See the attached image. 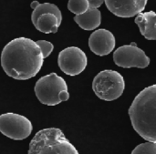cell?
<instances>
[{"label": "cell", "mask_w": 156, "mask_h": 154, "mask_svg": "<svg viewBox=\"0 0 156 154\" xmlns=\"http://www.w3.org/2000/svg\"><path fill=\"white\" fill-rule=\"evenodd\" d=\"M44 57L37 42L17 37L8 42L1 53V66L5 73L17 80L34 78L41 69Z\"/></svg>", "instance_id": "obj_1"}, {"label": "cell", "mask_w": 156, "mask_h": 154, "mask_svg": "<svg viewBox=\"0 0 156 154\" xmlns=\"http://www.w3.org/2000/svg\"><path fill=\"white\" fill-rule=\"evenodd\" d=\"M129 116L134 131L144 140L156 143V84L145 88L135 97Z\"/></svg>", "instance_id": "obj_2"}, {"label": "cell", "mask_w": 156, "mask_h": 154, "mask_svg": "<svg viewBox=\"0 0 156 154\" xmlns=\"http://www.w3.org/2000/svg\"><path fill=\"white\" fill-rule=\"evenodd\" d=\"M27 154H79L61 130L48 128L36 133L29 143Z\"/></svg>", "instance_id": "obj_3"}, {"label": "cell", "mask_w": 156, "mask_h": 154, "mask_svg": "<svg viewBox=\"0 0 156 154\" xmlns=\"http://www.w3.org/2000/svg\"><path fill=\"white\" fill-rule=\"evenodd\" d=\"M34 91L39 102L47 106H56L69 99L65 79L56 73L41 77L36 82Z\"/></svg>", "instance_id": "obj_4"}, {"label": "cell", "mask_w": 156, "mask_h": 154, "mask_svg": "<svg viewBox=\"0 0 156 154\" xmlns=\"http://www.w3.org/2000/svg\"><path fill=\"white\" fill-rule=\"evenodd\" d=\"M125 89L123 77L115 70L105 69L98 73L92 81V89L95 95L105 101L119 99Z\"/></svg>", "instance_id": "obj_5"}, {"label": "cell", "mask_w": 156, "mask_h": 154, "mask_svg": "<svg viewBox=\"0 0 156 154\" xmlns=\"http://www.w3.org/2000/svg\"><path fill=\"white\" fill-rule=\"evenodd\" d=\"M33 12L31 20L38 31L50 34L57 33L62 21V14L59 8L51 3L39 4L37 1L31 3Z\"/></svg>", "instance_id": "obj_6"}, {"label": "cell", "mask_w": 156, "mask_h": 154, "mask_svg": "<svg viewBox=\"0 0 156 154\" xmlns=\"http://www.w3.org/2000/svg\"><path fill=\"white\" fill-rule=\"evenodd\" d=\"M31 121L20 114L7 112L0 115V132L9 139L22 141L32 132Z\"/></svg>", "instance_id": "obj_7"}, {"label": "cell", "mask_w": 156, "mask_h": 154, "mask_svg": "<svg viewBox=\"0 0 156 154\" xmlns=\"http://www.w3.org/2000/svg\"><path fill=\"white\" fill-rule=\"evenodd\" d=\"M113 60L118 67L124 68H145L150 64L149 57L134 42L117 48L113 53Z\"/></svg>", "instance_id": "obj_8"}, {"label": "cell", "mask_w": 156, "mask_h": 154, "mask_svg": "<svg viewBox=\"0 0 156 154\" xmlns=\"http://www.w3.org/2000/svg\"><path fill=\"white\" fill-rule=\"evenodd\" d=\"M58 64L62 72L73 77L83 72L87 67L88 58L85 52L80 47H69L59 52Z\"/></svg>", "instance_id": "obj_9"}, {"label": "cell", "mask_w": 156, "mask_h": 154, "mask_svg": "<svg viewBox=\"0 0 156 154\" xmlns=\"http://www.w3.org/2000/svg\"><path fill=\"white\" fill-rule=\"evenodd\" d=\"M148 0H104L107 8L113 15L130 18L141 14L146 7Z\"/></svg>", "instance_id": "obj_10"}, {"label": "cell", "mask_w": 156, "mask_h": 154, "mask_svg": "<svg viewBox=\"0 0 156 154\" xmlns=\"http://www.w3.org/2000/svg\"><path fill=\"white\" fill-rule=\"evenodd\" d=\"M116 40L114 35L107 29H98L89 37V47L97 56L103 57L112 52L115 48Z\"/></svg>", "instance_id": "obj_11"}, {"label": "cell", "mask_w": 156, "mask_h": 154, "mask_svg": "<svg viewBox=\"0 0 156 154\" xmlns=\"http://www.w3.org/2000/svg\"><path fill=\"white\" fill-rule=\"evenodd\" d=\"M141 34L148 40H156V13L151 10L141 13L135 17Z\"/></svg>", "instance_id": "obj_12"}, {"label": "cell", "mask_w": 156, "mask_h": 154, "mask_svg": "<svg viewBox=\"0 0 156 154\" xmlns=\"http://www.w3.org/2000/svg\"><path fill=\"white\" fill-rule=\"evenodd\" d=\"M74 21L84 30H94L101 23V14L98 8L90 7L86 13L75 16Z\"/></svg>", "instance_id": "obj_13"}, {"label": "cell", "mask_w": 156, "mask_h": 154, "mask_svg": "<svg viewBox=\"0 0 156 154\" xmlns=\"http://www.w3.org/2000/svg\"><path fill=\"white\" fill-rule=\"evenodd\" d=\"M68 8L71 13L80 16L89 10L90 3L89 0H69Z\"/></svg>", "instance_id": "obj_14"}, {"label": "cell", "mask_w": 156, "mask_h": 154, "mask_svg": "<svg viewBox=\"0 0 156 154\" xmlns=\"http://www.w3.org/2000/svg\"><path fill=\"white\" fill-rule=\"evenodd\" d=\"M132 154H156V143L147 142L139 144L134 148Z\"/></svg>", "instance_id": "obj_15"}, {"label": "cell", "mask_w": 156, "mask_h": 154, "mask_svg": "<svg viewBox=\"0 0 156 154\" xmlns=\"http://www.w3.org/2000/svg\"><path fill=\"white\" fill-rule=\"evenodd\" d=\"M37 44L39 46V47L41 49L44 58H48L52 53V51L54 49V45L51 42H48L46 40H38V41H37Z\"/></svg>", "instance_id": "obj_16"}, {"label": "cell", "mask_w": 156, "mask_h": 154, "mask_svg": "<svg viewBox=\"0 0 156 154\" xmlns=\"http://www.w3.org/2000/svg\"><path fill=\"white\" fill-rule=\"evenodd\" d=\"M89 3H90V7L99 8L104 3V0H89Z\"/></svg>", "instance_id": "obj_17"}]
</instances>
